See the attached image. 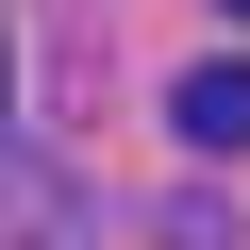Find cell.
<instances>
[{
  "label": "cell",
  "instance_id": "cell-1",
  "mask_svg": "<svg viewBox=\"0 0 250 250\" xmlns=\"http://www.w3.org/2000/svg\"><path fill=\"white\" fill-rule=\"evenodd\" d=\"M167 134H184V150H250V50H200V67L167 83Z\"/></svg>",
  "mask_w": 250,
  "mask_h": 250
},
{
  "label": "cell",
  "instance_id": "cell-2",
  "mask_svg": "<svg viewBox=\"0 0 250 250\" xmlns=\"http://www.w3.org/2000/svg\"><path fill=\"white\" fill-rule=\"evenodd\" d=\"M34 217H50V200H34V184H0V250H34Z\"/></svg>",
  "mask_w": 250,
  "mask_h": 250
},
{
  "label": "cell",
  "instance_id": "cell-3",
  "mask_svg": "<svg viewBox=\"0 0 250 250\" xmlns=\"http://www.w3.org/2000/svg\"><path fill=\"white\" fill-rule=\"evenodd\" d=\"M233 17H250V0H233Z\"/></svg>",
  "mask_w": 250,
  "mask_h": 250
}]
</instances>
